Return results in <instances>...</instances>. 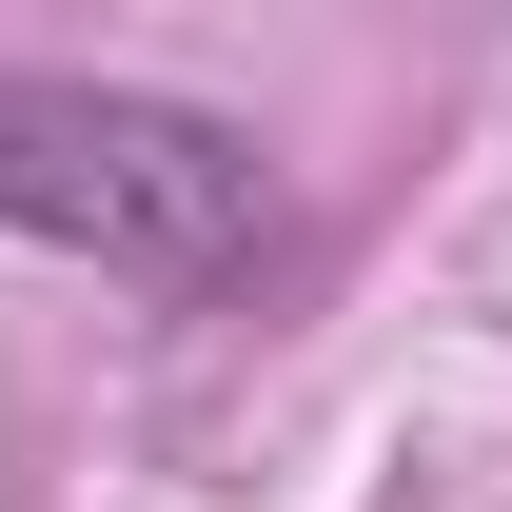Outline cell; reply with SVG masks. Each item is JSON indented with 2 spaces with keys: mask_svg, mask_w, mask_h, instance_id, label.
Segmentation results:
<instances>
[{
  "mask_svg": "<svg viewBox=\"0 0 512 512\" xmlns=\"http://www.w3.org/2000/svg\"><path fill=\"white\" fill-rule=\"evenodd\" d=\"M0 217L99 276L197 296L256 256V138L197 99H119V79H0Z\"/></svg>",
  "mask_w": 512,
  "mask_h": 512,
  "instance_id": "obj_1",
  "label": "cell"
}]
</instances>
